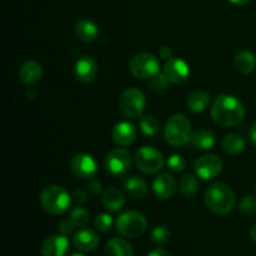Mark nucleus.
I'll use <instances>...</instances> for the list:
<instances>
[{
    "mask_svg": "<svg viewBox=\"0 0 256 256\" xmlns=\"http://www.w3.org/2000/svg\"><path fill=\"white\" fill-rule=\"evenodd\" d=\"M244 116V104L232 95H219L212 102V118L215 124L220 125V126H235L242 122Z\"/></svg>",
    "mask_w": 256,
    "mask_h": 256,
    "instance_id": "nucleus-1",
    "label": "nucleus"
},
{
    "mask_svg": "<svg viewBox=\"0 0 256 256\" xmlns=\"http://www.w3.org/2000/svg\"><path fill=\"white\" fill-rule=\"evenodd\" d=\"M205 205L216 215H226L235 208V194L225 182H214L205 192Z\"/></svg>",
    "mask_w": 256,
    "mask_h": 256,
    "instance_id": "nucleus-2",
    "label": "nucleus"
},
{
    "mask_svg": "<svg viewBox=\"0 0 256 256\" xmlns=\"http://www.w3.org/2000/svg\"><path fill=\"white\" fill-rule=\"evenodd\" d=\"M164 138L172 146H185L192 139V124L182 114H175L168 119L164 128Z\"/></svg>",
    "mask_w": 256,
    "mask_h": 256,
    "instance_id": "nucleus-3",
    "label": "nucleus"
},
{
    "mask_svg": "<svg viewBox=\"0 0 256 256\" xmlns=\"http://www.w3.org/2000/svg\"><path fill=\"white\" fill-rule=\"evenodd\" d=\"M40 204L42 209L52 215L64 214L72 204L69 192L59 185H46L40 192Z\"/></svg>",
    "mask_w": 256,
    "mask_h": 256,
    "instance_id": "nucleus-4",
    "label": "nucleus"
},
{
    "mask_svg": "<svg viewBox=\"0 0 256 256\" xmlns=\"http://www.w3.org/2000/svg\"><path fill=\"white\" fill-rule=\"evenodd\" d=\"M115 226L122 236L126 239H138L145 232L148 222L142 212L129 210L118 216Z\"/></svg>",
    "mask_w": 256,
    "mask_h": 256,
    "instance_id": "nucleus-5",
    "label": "nucleus"
},
{
    "mask_svg": "<svg viewBox=\"0 0 256 256\" xmlns=\"http://www.w3.org/2000/svg\"><path fill=\"white\" fill-rule=\"evenodd\" d=\"M146 99L144 92L138 88H129L125 90L119 99V110L129 119H138L144 112Z\"/></svg>",
    "mask_w": 256,
    "mask_h": 256,
    "instance_id": "nucleus-6",
    "label": "nucleus"
},
{
    "mask_svg": "<svg viewBox=\"0 0 256 256\" xmlns=\"http://www.w3.org/2000/svg\"><path fill=\"white\" fill-rule=\"evenodd\" d=\"M129 70L138 79H150L160 72L159 59L150 52H139L130 60Z\"/></svg>",
    "mask_w": 256,
    "mask_h": 256,
    "instance_id": "nucleus-7",
    "label": "nucleus"
},
{
    "mask_svg": "<svg viewBox=\"0 0 256 256\" xmlns=\"http://www.w3.org/2000/svg\"><path fill=\"white\" fill-rule=\"evenodd\" d=\"M135 164L140 172L145 174H155L164 166V158L155 148L142 146L135 152Z\"/></svg>",
    "mask_w": 256,
    "mask_h": 256,
    "instance_id": "nucleus-8",
    "label": "nucleus"
},
{
    "mask_svg": "<svg viewBox=\"0 0 256 256\" xmlns=\"http://www.w3.org/2000/svg\"><path fill=\"white\" fill-rule=\"evenodd\" d=\"M132 165V155L124 148H115L106 154L104 160V168L112 176L122 178L129 170Z\"/></svg>",
    "mask_w": 256,
    "mask_h": 256,
    "instance_id": "nucleus-9",
    "label": "nucleus"
},
{
    "mask_svg": "<svg viewBox=\"0 0 256 256\" xmlns=\"http://www.w3.org/2000/svg\"><path fill=\"white\" fill-rule=\"evenodd\" d=\"M195 174L202 180H212L222 172V162L214 154H206L198 158L194 162Z\"/></svg>",
    "mask_w": 256,
    "mask_h": 256,
    "instance_id": "nucleus-10",
    "label": "nucleus"
},
{
    "mask_svg": "<svg viewBox=\"0 0 256 256\" xmlns=\"http://www.w3.org/2000/svg\"><path fill=\"white\" fill-rule=\"evenodd\" d=\"M70 170L78 179H92L96 174L98 165L94 158L85 152L74 155L70 160Z\"/></svg>",
    "mask_w": 256,
    "mask_h": 256,
    "instance_id": "nucleus-11",
    "label": "nucleus"
},
{
    "mask_svg": "<svg viewBox=\"0 0 256 256\" xmlns=\"http://www.w3.org/2000/svg\"><path fill=\"white\" fill-rule=\"evenodd\" d=\"M162 74L165 75V78H166L170 84H182L189 78V65L185 60L179 59V58H172V59L166 60V62H165Z\"/></svg>",
    "mask_w": 256,
    "mask_h": 256,
    "instance_id": "nucleus-12",
    "label": "nucleus"
},
{
    "mask_svg": "<svg viewBox=\"0 0 256 256\" xmlns=\"http://www.w3.org/2000/svg\"><path fill=\"white\" fill-rule=\"evenodd\" d=\"M74 75L78 82L82 84L92 82L98 75V64L95 59L89 55H84L75 62Z\"/></svg>",
    "mask_w": 256,
    "mask_h": 256,
    "instance_id": "nucleus-13",
    "label": "nucleus"
},
{
    "mask_svg": "<svg viewBox=\"0 0 256 256\" xmlns=\"http://www.w3.org/2000/svg\"><path fill=\"white\" fill-rule=\"evenodd\" d=\"M112 136L115 144H118L119 146H130L136 140V128L129 122H119L112 128Z\"/></svg>",
    "mask_w": 256,
    "mask_h": 256,
    "instance_id": "nucleus-14",
    "label": "nucleus"
},
{
    "mask_svg": "<svg viewBox=\"0 0 256 256\" xmlns=\"http://www.w3.org/2000/svg\"><path fill=\"white\" fill-rule=\"evenodd\" d=\"M176 180L169 172H162L152 182V192L159 199H170L176 192Z\"/></svg>",
    "mask_w": 256,
    "mask_h": 256,
    "instance_id": "nucleus-15",
    "label": "nucleus"
},
{
    "mask_svg": "<svg viewBox=\"0 0 256 256\" xmlns=\"http://www.w3.org/2000/svg\"><path fill=\"white\" fill-rule=\"evenodd\" d=\"M40 252L42 256H65L69 252V240L65 235H52L44 240Z\"/></svg>",
    "mask_w": 256,
    "mask_h": 256,
    "instance_id": "nucleus-16",
    "label": "nucleus"
},
{
    "mask_svg": "<svg viewBox=\"0 0 256 256\" xmlns=\"http://www.w3.org/2000/svg\"><path fill=\"white\" fill-rule=\"evenodd\" d=\"M100 242V238L98 232L92 229H80L72 236V245L78 250L84 252H92L98 248Z\"/></svg>",
    "mask_w": 256,
    "mask_h": 256,
    "instance_id": "nucleus-17",
    "label": "nucleus"
},
{
    "mask_svg": "<svg viewBox=\"0 0 256 256\" xmlns=\"http://www.w3.org/2000/svg\"><path fill=\"white\" fill-rule=\"evenodd\" d=\"M42 76V68L40 62L35 60H28L20 66L19 78L22 84L25 85H34L40 82Z\"/></svg>",
    "mask_w": 256,
    "mask_h": 256,
    "instance_id": "nucleus-18",
    "label": "nucleus"
},
{
    "mask_svg": "<svg viewBox=\"0 0 256 256\" xmlns=\"http://www.w3.org/2000/svg\"><path fill=\"white\" fill-rule=\"evenodd\" d=\"M75 34L78 39L84 42H94L99 35L98 25L90 19H80L75 25Z\"/></svg>",
    "mask_w": 256,
    "mask_h": 256,
    "instance_id": "nucleus-19",
    "label": "nucleus"
},
{
    "mask_svg": "<svg viewBox=\"0 0 256 256\" xmlns=\"http://www.w3.org/2000/svg\"><path fill=\"white\" fill-rule=\"evenodd\" d=\"M234 68L239 74L249 75L256 68V56L252 52H240L235 55Z\"/></svg>",
    "mask_w": 256,
    "mask_h": 256,
    "instance_id": "nucleus-20",
    "label": "nucleus"
},
{
    "mask_svg": "<svg viewBox=\"0 0 256 256\" xmlns=\"http://www.w3.org/2000/svg\"><path fill=\"white\" fill-rule=\"evenodd\" d=\"M102 204L109 212H119L125 205L124 194L116 188H109L102 194Z\"/></svg>",
    "mask_w": 256,
    "mask_h": 256,
    "instance_id": "nucleus-21",
    "label": "nucleus"
},
{
    "mask_svg": "<svg viewBox=\"0 0 256 256\" xmlns=\"http://www.w3.org/2000/svg\"><path fill=\"white\" fill-rule=\"evenodd\" d=\"M105 255L106 256H132V248L126 240L114 238L109 240L105 245Z\"/></svg>",
    "mask_w": 256,
    "mask_h": 256,
    "instance_id": "nucleus-22",
    "label": "nucleus"
},
{
    "mask_svg": "<svg viewBox=\"0 0 256 256\" xmlns=\"http://www.w3.org/2000/svg\"><path fill=\"white\" fill-rule=\"evenodd\" d=\"M125 192L134 199H142L148 194V184L139 176H130L124 182Z\"/></svg>",
    "mask_w": 256,
    "mask_h": 256,
    "instance_id": "nucleus-23",
    "label": "nucleus"
},
{
    "mask_svg": "<svg viewBox=\"0 0 256 256\" xmlns=\"http://www.w3.org/2000/svg\"><path fill=\"white\" fill-rule=\"evenodd\" d=\"M210 104V95L208 92L198 90L192 94L189 95L188 98V109L192 112H202L204 110L208 109Z\"/></svg>",
    "mask_w": 256,
    "mask_h": 256,
    "instance_id": "nucleus-24",
    "label": "nucleus"
},
{
    "mask_svg": "<svg viewBox=\"0 0 256 256\" xmlns=\"http://www.w3.org/2000/svg\"><path fill=\"white\" fill-rule=\"evenodd\" d=\"M192 142L194 145V148H196V149L209 150L214 148L216 139H215V135L212 132L206 129H200L192 134Z\"/></svg>",
    "mask_w": 256,
    "mask_h": 256,
    "instance_id": "nucleus-25",
    "label": "nucleus"
},
{
    "mask_svg": "<svg viewBox=\"0 0 256 256\" xmlns=\"http://www.w3.org/2000/svg\"><path fill=\"white\" fill-rule=\"evenodd\" d=\"M222 150H224L225 152H228V154L236 155L244 152L246 144H245V140L242 139L240 135L229 134L222 139Z\"/></svg>",
    "mask_w": 256,
    "mask_h": 256,
    "instance_id": "nucleus-26",
    "label": "nucleus"
},
{
    "mask_svg": "<svg viewBox=\"0 0 256 256\" xmlns=\"http://www.w3.org/2000/svg\"><path fill=\"white\" fill-rule=\"evenodd\" d=\"M140 130L145 136L155 138L160 132V122L152 115H145L140 119Z\"/></svg>",
    "mask_w": 256,
    "mask_h": 256,
    "instance_id": "nucleus-27",
    "label": "nucleus"
},
{
    "mask_svg": "<svg viewBox=\"0 0 256 256\" xmlns=\"http://www.w3.org/2000/svg\"><path fill=\"white\" fill-rule=\"evenodd\" d=\"M199 190V182L196 178L186 174L180 179V192L185 198H194Z\"/></svg>",
    "mask_w": 256,
    "mask_h": 256,
    "instance_id": "nucleus-28",
    "label": "nucleus"
},
{
    "mask_svg": "<svg viewBox=\"0 0 256 256\" xmlns=\"http://www.w3.org/2000/svg\"><path fill=\"white\" fill-rule=\"evenodd\" d=\"M69 218L72 220L75 226L79 228V229L85 228L88 225V222H89V212H88L86 209H84L82 206L72 208Z\"/></svg>",
    "mask_w": 256,
    "mask_h": 256,
    "instance_id": "nucleus-29",
    "label": "nucleus"
},
{
    "mask_svg": "<svg viewBox=\"0 0 256 256\" xmlns=\"http://www.w3.org/2000/svg\"><path fill=\"white\" fill-rule=\"evenodd\" d=\"M170 239V230L166 225H156L152 232V242L155 245L166 244Z\"/></svg>",
    "mask_w": 256,
    "mask_h": 256,
    "instance_id": "nucleus-30",
    "label": "nucleus"
},
{
    "mask_svg": "<svg viewBox=\"0 0 256 256\" xmlns=\"http://www.w3.org/2000/svg\"><path fill=\"white\" fill-rule=\"evenodd\" d=\"M239 212L245 216H252L256 214V196L246 195L242 199L239 204Z\"/></svg>",
    "mask_w": 256,
    "mask_h": 256,
    "instance_id": "nucleus-31",
    "label": "nucleus"
},
{
    "mask_svg": "<svg viewBox=\"0 0 256 256\" xmlns=\"http://www.w3.org/2000/svg\"><path fill=\"white\" fill-rule=\"evenodd\" d=\"M94 226L98 232H108L112 226V215L106 214V212H102L98 214L94 220Z\"/></svg>",
    "mask_w": 256,
    "mask_h": 256,
    "instance_id": "nucleus-32",
    "label": "nucleus"
},
{
    "mask_svg": "<svg viewBox=\"0 0 256 256\" xmlns=\"http://www.w3.org/2000/svg\"><path fill=\"white\" fill-rule=\"evenodd\" d=\"M166 166L170 172H182L186 166V162H185L184 156H182L180 154H172L168 158Z\"/></svg>",
    "mask_w": 256,
    "mask_h": 256,
    "instance_id": "nucleus-33",
    "label": "nucleus"
},
{
    "mask_svg": "<svg viewBox=\"0 0 256 256\" xmlns=\"http://www.w3.org/2000/svg\"><path fill=\"white\" fill-rule=\"evenodd\" d=\"M170 82H168V79L165 78V75L162 72H158L156 75H154L152 78H150L149 86L152 88V90L154 92H162L168 88Z\"/></svg>",
    "mask_w": 256,
    "mask_h": 256,
    "instance_id": "nucleus-34",
    "label": "nucleus"
},
{
    "mask_svg": "<svg viewBox=\"0 0 256 256\" xmlns=\"http://www.w3.org/2000/svg\"><path fill=\"white\" fill-rule=\"evenodd\" d=\"M75 229H76V226H75V224L72 222V220L70 218L60 220V222L58 224V230H59L60 234L65 235V236L72 234Z\"/></svg>",
    "mask_w": 256,
    "mask_h": 256,
    "instance_id": "nucleus-35",
    "label": "nucleus"
},
{
    "mask_svg": "<svg viewBox=\"0 0 256 256\" xmlns=\"http://www.w3.org/2000/svg\"><path fill=\"white\" fill-rule=\"evenodd\" d=\"M86 192L84 190H75V192H72V202H75V204H82V202H86Z\"/></svg>",
    "mask_w": 256,
    "mask_h": 256,
    "instance_id": "nucleus-36",
    "label": "nucleus"
},
{
    "mask_svg": "<svg viewBox=\"0 0 256 256\" xmlns=\"http://www.w3.org/2000/svg\"><path fill=\"white\" fill-rule=\"evenodd\" d=\"M102 182H98V180H90V182H89L90 194H92L96 196V195H99L100 192H102Z\"/></svg>",
    "mask_w": 256,
    "mask_h": 256,
    "instance_id": "nucleus-37",
    "label": "nucleus"
},
{
    "mask_svg": "<svg viewBox=\"0 0 256 256\" xmlns=\"http://www.w3.org/2000/svg\"><path fill=\"white\" fill-rule=\"evenodd\" d=\"M159 55H160V58H162V59L169 60V59H172V49H170L169 46H162V48H160Z\"/></svg>",
    "mask_w": 256,
    "mask_h": 256,
    "instance_id": "nucleus-38",
    "label": "nucleus"
},
{
    "mask_svg": "<svg viewBox=\"0 0 256 256\" xmlns=\"http://www.w3.org/2000/svg\"><path fill=\"white\" fill-rule=\"evenodd\" d=\"M146 256H172L166 250L162 249V248H156V249L152 250Z\"/></svg>",
    "mask_w": 256,
    "mask_h": 256,
    "instance_id": "nucleus-39",
    "label": "nucleus"
},
{
    "mask_svg": "<svg viewBox=\"0 0 256 256\" xmlns=\"http://www.w3.org/2000/svg\"><path fill=\"white\" fill-rule=\"evenodd\" d=\"M250 139H252V144L256 146V120L254 122V124L252 125V128H250Z\"/></svg>",
    "mask_w": 256,
    "mask_h": 256,
    "instance_id": "nucleus-40",
    "label": "nucleus"
},
{
    "mask_svg": "<svg viewBox=\"0 0 256 256\" xmlns=\"http://www.w3.org/2000/svg\"><path fill=\"white\" fill-rule=\"evenodd\" d=\"M250 238H252V242H256V224H254L250 229Z\"/></svg>",
    "mask_w": 256,
    "mask_h": 256,
    "instance_id": "nucleus-41",
    "label": "nucleus"
},
{
    "mask_svg": "<svg viewBox=\"0 0 256 256\" xmlns=\"http://www.w3.org/2000/svg\"><path fill=\"white\" fill-rule=\"evenodd\" d=\"M229 2H232V4H235V5H245V4H248L250 0H229Z\"/></svg>",
    "mask_w": 256,
    "mask_h": 256,
    "instance_id": "nucleus-42",
    "label": "nucleus"
},
{
    "mask_svg": "<svg viewBox=\"0 0 256 256\" xmlns=\"http://www.w3.org/2000/svg\"><path fill=\"white\" fill-rule=\"evenodd\" d=\"M70 256H85L84 254H80V252H76V254H72V255H70Z\"/></svg>",
    "mask_w": 256,
    "mask_h": 256,
    "instance_id": "nucleus-43",
    "label": "nucleus"
},
{
    "mask_svg": "<svg viewBox=\"0 0 256 256\" xmlns=\"http://www.w3.org/2000/svg\"><path fill=\"white\" fill-rule=\"evenodd\" d=\"M255 190H256V186H255Z\"/></svg>",
    "mask_w": 256,
    "mask_h": 256,
    "instance_id": "nucleus-44",
    "label": "nucleus"
}]
</instances>
